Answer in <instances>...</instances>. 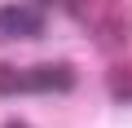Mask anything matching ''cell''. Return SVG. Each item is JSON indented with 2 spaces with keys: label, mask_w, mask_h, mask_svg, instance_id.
<instances>
[{
  "label": "cell",
  "mask_w": 132,
  "mask_h": 128,
  "mask_svg": "<svg viewBox=\"0 0 132 128\" xmlns=\"http://www.w3.org/2000/svg\"><path fill=\"white\" fill-rule=\"evenodd\" d=\"M75 88V66L66 62H44L27 71V93H71Z\"/></svg>",
  "instance_id": "1"
},
{
  "label": "cell",
  "mask_w": 132,
  "mask_h": 128,
  "mask_svg": "<svg viewBox=\"0 0 132 128\" xmlns=\"http://www.w3.org/2000/svg\"><path fill=\"white\" fill-rule=\"evenodd\" d=\"M44 31V18L27 5H0V35L5 40H27V35H40Z\"/></svg>",
  "instance_id": "2"
},
{
  "label": "cell",
  "mask_w": 132,
  "mask_h": 128,
  "mask_svg": "<svg viewBox=\"0 0 132 128\" xmlns=\"http://www.w3.org/2000/svg\"><path fill=\"white\" fill-rule=\"evenodd\" d=\"M18 93H27V71H18V66H0V97H18Z\"/></svg>",
  "instance_id": "3"
},
{
  "label": "cell",
  "mask_w": 132,
  "mask_h": 128,
  "mask_svg": "<svg viewBox=\"0 0 132 128\" xmlns=\"http://www.w3.org/2000/svg\"><path fill=\"white\" fill-rule=\"evenodd\" d=\"M106 84H110V97L114 102H132V66H114Z\"/></svg>",
  "instance_id": "4"
},
{
  "label": "cell",
  "mask_w": 132,
  "mask_h": 128,
  "mask_svg": "<svg viewBox=\"0 0 132 128\" xmlns=\"http://www.w3.org/2000/svg\"><path fill=\"white\" fill-rule=\"evenodd\" d=\"M5 128H31L27 119H5Z\"/></svg>",
  "instance_id": "5"
},
{
  "label": "cell",
  "mask_w": 132,
  "mask_h": 128,
  "mask_svg": "<svg viewBox=\"0 0 132 128\" xmlns=\"http://www.w3.org/2000/svg\"><path fill=\"white\" fill-rule=\"evenodd\" d=\"M40 5H48V0H40Z\"/></svg>",
  "instance_id": "6"
}]
</instances>
